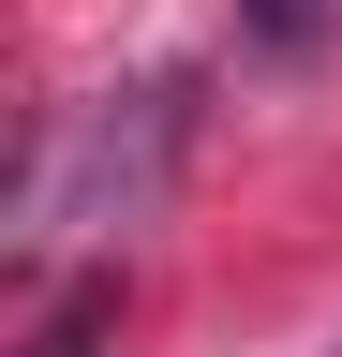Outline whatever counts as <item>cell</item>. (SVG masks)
Listing matches in <instances>:
<instances>
[{"label": "cell", "mask_w": 342, "mask_h": 357, "mask_svg": "<svg viewBox=\"0 0 342 357\" xmlns=\"http://www.w3.org/2000/svg\"><path fill=\"white\" fill-rule=\"evenodd\" d=\"M164 164H179V75H149V89H104L90 119L60 134V164L30 178V238H90V223H134L164 194Z\"/></svg>", "instance_id": "6da1fadb"}, {"label": "cell", "mask_w": 342, "mask_h": 357, "mask_svg": "<svg viewBox=\"0 0 342 357\" xmlns=\"http://www.w3.org/2000/svg\"><path fill=\"white\" fill-rule=\"evenodd\" d=\"M238 15H253V45H283V60L327 45V0H238Z\"/></svg>", "instance_id": "7a4b0ae2"}, {"label": "cell", "mask_w": 342, "mask_h": 357, "mask_svg": "<svg viewBox=\"0 0 342 357\" xmlns=\"http://www.w3.org/2000/svg\"><path fill=\"white\" fill-rule=\"evenodd\" d=\"M327 357H342V342H327Z\"/></svg>", "instance_id": "3957f363"}]
</instances>
